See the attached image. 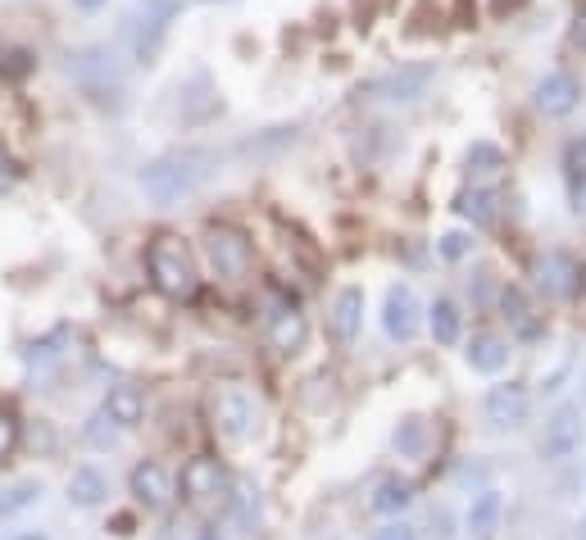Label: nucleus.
I'll use <instances>...</instances> for the list:
<instances>
[{
  "label": "nucleus",
  "instance_id": "24",
  "mask_svg": "<svg viewBox=\"0 0 586 540\" xmlns=\"http://www.w3.org/2000/svg\"><path fill=\"white\" fill-rule=\"evenodd\" d=\"M464 164H468V173H473V177L500 173V168H505V150L491 146V141H473V146H468V155H464Z\"/></svg>",
  "mask_w": 586,
  "mask_h": 540
},
{
  "label": "nucleus",
  "instance_id": "29",
  "mask_svg": "<svg viewBox=\"0 0 586 540\" xmlns=\"http://www.w3.org/2000/svg\"><path fill=\"white\" fill-rule=\"evenodd\" d=\"M500 309H505V318H514V323H523V318H527L523 291H518V286H505V295H500Z\"/></svg>",
  "mask_w": 586,
  "mask_h": 540
},
{
  "label": "nucleus",
  "instance_id": "36",
  "mask_svg": "<svg viewBox=\"0 0 586 540\" xmlns=\"http://www.w3.org/2000/svg\"><path fill=\"white\" fill-rule=\"evenodd\" d=\"M577 291H582V295H586V264H582V268H577Z\"/></svg>",
  "mask_w": 586,
  "mask_h": 540
},
{
  "label": "nucleus",
  "instance_id": "22",
  "mask_svg": "<svg viewBox=\"0 0 586 540\" xmlns=\"http://www.w3.org/2000/svg\"><path fill=\"white\" fill-rule=\"evenodd\" d=\"M455 209L468 218V223H477V227L496 223V196H491V191H464V196L455 200Z\"/></svg>",
  "mask_w": 586,
  "mask_h": 540
},
{
  "label": "nucleus",
  "instance_id": "33",
  "mask_svg": "<svg viewBox=\"0 0 586 540\" xmlns=\"http://www.w3.org/2000/svg\"><path fill=\"white\" fill-rule=\"evenodd\" d=\"M14 177H19V164H14V159L0 150V191H10V187H14Z\"/></svg>",
  "mask_w": 586,
  "mask_h": 540
},
{
  "label": "nucleus",
  "instance_id": "37",
  "mask_svg": "<svg viewBox=\"0 0 586 540\" xmlns=\"http://www.w3.org/2000/svg\"><path fill=\"white\" fill-rule=\"evenodd\" d=\"M577 540H586V513H582V522H577Z\"/></svg>",
  "mask_w": 586,
  "mask_h": 540
},
{
  "label": "nucleus",
  "instance_id": "31",
  "mask_svg": "<svg viewBox=\"0 0 586 540\" xmlns=\"http://www.w3.org/2000/svg\"><path fill=\"white\" fill-rule=\"evenodd\" d=\"M564 168H568V177H577V173H582V168H586V141H573V146H568Z\"/></svg>",
  "mask_w": 586,
  "mask_h": 540
},
{
  "label": "nucleus",
  "instance_id": "2",
  "mask_svg": "<svg viewBox=\"0 0 586 540\" xmlns=\"http://www.w3.org/2000/svg\"><path fill=\"white\" fill-rule=\"evenodd\" d=\"M146 268H150V286L159 295H169V300H191L200 286L196 277V255L187 250L182 236H155L146 250Z\"/></svg>",
  "mask_w": 586,
  "mask_h": 540
},
{
  "label": "nucleus",
  "instance_id": "8",
  "mask_svg": "<svg viewBox=\"0 0 586 540\" xmlns=\"http://www.w3.org/2000/svg\"><path fill=\"white\" fill-rule=\"evenodd\" d=\"M527 404H532V395H527L523 382H496L482 400V413H487V423L496 432H509V427L527 423Z\"/></svg>",
  "mask_w": 586,
  "mask_h": 540
},
{
  "label": "nucleus",
  "instance_id": "21",
  "mask_svg": "<svg viewBox=\"0 0 586 540\" xmlns=\"http://www.w3.org/2000/svg\"><path fill=\"white\" fill-rule=\"evenodd\" d=\"M428 327H432V341H437V345H455L464 318H459V309L450 305V300H437V305H432V314H428Z\"/></svg>",
  "mask_w": 586,
  "mask_h": 540
},
{
  "label": "nucleus",
  "instance_id": "25",
  "mask_svg": "<svg viewBox=\"0 0 586 540\" xmlns=\"http://www.w3.org/2000/svg\"><path fill=\"white\" fill-rule=\"evenodd\" d=\"M32 69H37V55H32V50H23V46L0 50V78L5 82H23Z\"/></svg>",
  "mask_w": 586,
  "mask_h": 540
},
{
  "label": "nucleus",
  "instance_id": "32",
  "mask_svg": "<svg viewBox=\"0 0 586 540\" xmlns=\"http://www.w3.org/2000/svg\"><path fill=\"white\" fill-rule=\"evenodd\" d=\"M573 182V191H568V200H573V214H586V168L577 177H568Z\"/></svg>",
  "mask_w": 586,
  "mask_h": 540
},
{
  "label": "nucleus",
  "instance_id": "19",
  "mask_svg": "<svg viewBox=\"0 0 586 540\" xmlns=\"http://www.w3.org/2000/svg\"><path fill=\"white\" fill-rule=\"evenodd\" d=\"M373 513H387V518H396V513H405L409 504H414V486L400 482V477H387V482H378V491H373Z\"/></svg>",
  "mask_w": 586,
  "mask_h": 540
},
{
  "label": "nucleus",
  "instance_id": "13",
  "mask_svg": "<svg viewBox=\"0 0 586 540\" xmlns=\"http://www.w3.org/2000/svg\"><path fill=\"white\" fill-rule=\"evenodd\" d=\"M382 327H387L391 341H409L418 332V300L409 286H391L387 305H382Z\"/></svg>",
  "mask_w": 586,
  "mask_h": 540
},
{
  "label": "nucleus",
  "instance_id": "9",
  "mask_svg": "<svg viewBox=\"0 0 586 540\" xmlns=\"http://www.w3.org/2000/svg\"><path fill=\"white\" fill-rule=\"evenodd\" d=\"M182 500L187 504H205V500H219L223 486H228V477H223L219 459H209V454H196V459L182 463Z\"/></svg>",
  "mask_w": 586,
  "mask_h": 540
},
{
  "label": "nucleus",
  "instance_id": "39",
  "mask_svg": "<svg viewBox=\"0 0 586 540\" xmlns=\"http://www.w3.org/2000/svg\"><path fill=\"white\" fill-rule=\"evenodd\" d=\"M19 540H41V536H37V531H32V536H19Z\"/></svg>",
  "mask_w": 586,
  "mask_h": 540
},
{
  "label": "nucleus",
  "instance_id": "20",
  "mask_svg": "<svg viewBox=\"0 0 586 540\" xmlns=\"http://www.w3.org/2000/svg\"><path fill=\"white\" fill-rule=\"evenodd\" d=\"M500 509H505V500H500V491H482L473 500V509H468V536H491L500 522Z\"/></svg>",
  "mask_w": 586,
  "mask_h": 540
},
{
  "label": "nucleus",
  "instance_id": "35",
  "mask_svg": "<svg viewBox=\"0 0 586 540\" xmlns=\"http://www.w3.org/2000/svg\"><path fill=\"white\" fill-rule=\"evenodd\" d=\"M73 5H78V10H87V14H96L100 5H105V0H73Z\"/></svg>",
  "mask_w": 586,
  "mask_h": 540
},
{
  "label": "nucleus",
  "instance_id": "16",
  "mask_svg": "<svg viewBox=\"0 0 586 540\" xmlns=\"http://www.w3.org/2000/svg\"><path fill=\"white\" fill-rule=\"evenodd\" d=\"M309 341V318L300 314V309H278L269 323V345L278 354H296L300 345Z\"/></svg>",
  "mask_w": 586,
  "mask_h": 540
},
{
  "label": "nucleus",
  "instance_id": "10",
  "mask_svg": "<svg viewBox=\"0 0 586 540\" xmlns=\"http://www.w3.org/2000/svg\"><path fill=\"white\" fill-rule=\"evenodd\" d=\"M128 491H132V500L146 504V509H164V504L173 500V477L164 472V463L141 459L128 477Z\"/></svg>",
  "mask_w": 586,
  "mask_h": 540
},
{
  "label": "nucleus",
  "instance_id": "23",
  "mask_svg": "<svg viewBox=\"0 0 586 540\" xmlns=\"http://www.w3.org/2000/svg\"><path fill=\"white\" fill-rule=\"evenodd\" d=\"M391 445H396L405 459H418V454L428 450V427H423V418H405V423L391 432Z\"/></svg>",
  "mask_w": 586,
  "mask_h": 540
},
{
  "label": "nucleus",
  "instance_id": "14",
  "mask_svg": "<svg viewBox=\"0 0 586 540\" xmlns=\"http://www.w3.org/2000/svg\"><path fill=\"white\" fill-rule=\"evenodd\" d=\"M464 359H468V368H473V373L496 377V373H505V364H509V341H505V336H496V332H473Z\"/></svg>",
  "mask_w": 586,
  "mask_h": 540
},
{
  "label": "nucleus",
  "instance_id": "27",
  "mask_svg": "<svg viewBox=\"0 0 586 540\" xmlns=\"http://www.w3.org/2000/svg\"><path fill=\"white\" fill-rule=\"evenodd\" d=\"M468 250H473V236L468 232H446L441 236V259H450V264H459Z\"/></svg>",
  "mask_w": 586,
  "mask_h": 540
},
{
  "label": "nucleus",
  "instance_id": "12",
  "mask_svg": "<svg viewBox=\"0 0 586 540\" xmlns=\"http://www.w3.org/2000/svg\"><path fill=\"white\" fill-rule=\"evenodd\" d=\"M537 109L546 118H564V114H573L577 109V100H582V87H577V78L573 73H546V78L537 82Z\"/></svg>",
  "mask_w": 586,
  "mask_h": 540
},
{
  "label": "nucleus",
  "instance_id": "4",
  "mask_svg": "<svg viewBox=\"0 0 586 540\" xmlns=\"http://www.w3.org/2000/svg\"><path fill=\"white\" fill-rule=\"evenodd\" d=\"M205 255H209V268H214L219 277H228V282H241V277L250 273V259H255V250H250V236L241 232V227L214 223L205 232Z\"/></svg>",
  "mask_w": 586,
  "mask_h": 540
},
{
  "label": "nucleus",
  "instance_id": "34",
  "mask_svg": "<svg viewBox=\"0 0 586 540\" xmlns=\"http://www.w3.org/2000/svg\"><path fill=\"white\" fill-rule=\"evenodd\" d=\"M573 46H582V50H586V5L577 10V19H573Z\"/></svg>",
  "mask_w": 586,
  "mask_h": 540
},
{
  "label": "nucleus",
  "instance_id": "28",
  "mask_svg": "<svg viewBox=\"0 0 586 540\" xmlns=\"http://www.w3.org/2000/svg\"><path fill=\"white\" fill-rule=\"evenodd\" d=\"M14 445H19V423H14V413L0 409V463L14 454Z\"/></svg>",
  "mask_w": 586,
  "mask_h": 540
},
{
  "label": "nucleus",
  "instance_id": "18",
  "mask_svg": "<svg viewBox=\"0 0 586 540\" xmlns=\"http://www.w3.org/2000/svg\"><path fill=\"white\" fill-rule=\"evenodd\" d=\"M105 500H110V482H105L96 468H78L69 477V504L73 509H100Z\"/></svg>",
  "mask_w": 586,
  "mask_h": 540
},
{
  "label": "nucleus",
  "instance_id": "11",
  "mask_svg": "<svg viewBox=\"0 0 586 540\" xmlns=\"http://www.w3.org/2000/svg\"><path fill=\"white\" fill-rule=\"evenodd\" d=\"M359 327H364V291H359V286H341L337 300H332V309H328L332 341L350 345L359 336Z\"/></svg>",
  "mask_w": 586,
  "mask_h": 540
},
{
  "label": "nucleus",
  "instance_id": "30",
  "mask_svg": "<svg viewBox=\"0 0 586 540\" xmlns=\"http://www.w3.org/2000/svg\"><path fill=\"white\" fill-rule=\"evenodd\" d=\"M373 540H418V531L409 522H387L382 531H373Z\"/></svg>",
  "mask_w": 586,
  "mask_h": 540
},
{
  "label": "nucleus",
  "instance_id": "1",
  "mask_svg": "<svg viewBox=\"0 0 586 540\" xmlns=\"http://www.w3.org/2000/svg\"><path fill=\"white\" fill-rule=\"evenodd\" d=\"M209 164H214V159H209L205 150H173V155H159L141 168V191H146V200H155V205H178L182 196H191V191L209 177Z\"/></svg>",
  "mask_w": 586,
  "mask_h": 540
},
{
  "label": "nucleus",
  "instance_id": "7",
  "mask_svg": "<svg viewBox=\"0 0 586 540\" xmlns=\"http://www.w3.org/2000/svg\"><path fill=\"white\" fill-rule=\"evenodd\" d=\"M432 78H437V69H432V64H405V69H391V73H382V78L364 82V87H359V96L391 100V105H409V100H418L423 91L432 87Z\"/></svg>",
  "mask_w": 586,
  "mask_h": 540
},
{
  "label": "nucleus",
  "instance_id": "40",
  "mask_svg": "<svg viewBox=\"0 0 586 540\" xmlns=\"http://www.w3.org/2000/svg\"><path fill=\"white\" fill-rule=\"evenodd\" d=\"M582 400H586V377H582Z\"/></svg>",
  "mask_w": 586,
  "mask_h": 540
},
{
  "label": "nucleus",
  "instance_id": "6",
  "mask_svg": "<svg viewBox=\"0 0 586 540\" xmlns=\"http://www.w3.org/2000/svg\"><path fill=\"white\" fill-rule=\"evenodd\" d=\"M586 441V423H582V404H559L546 418L541 432V459L546 463H568Z\"/></svg>",
  "mask_w": 586,
  "mask_h": 540
},
{
  "label": "nucleus",
  "instance_id": "26",
  "mask_svg": "<svg viewBox=\"0 0 586 540\" xmlns=\"http://www.w3.org/2000/svg\"><path fill=\"white\" fill-rule=\"evenodd\" d=\"M37 500H41V486H37V482H19V486H10V491H0V518H14V513L32 509Z\"/></svg>",
  "mask_w": 586,
  "mask_h": 540
},
{
  "label": "nucleus",
  "instance_id": "3",
  "mask_svg": "<svg viewBox=\"0 0 586 540\" xmlns=\"http://www.w3.org/2000/svg\"><path fill=\"white\" fill-rule=\"evenodd\" d=\"M209 423L223 441L246 445L264 432V404L246 391V386H214L209 391Z\"/></svg>",
  "mask_w": 586,
  "mask_h": 540
},
{
  "label": "nucleus",
  "instance_id": "17",
  "mask_svg": "<svg viewBox=\"0 0 586 540\" xmlns=\"http://www.w3.org/2000/svg\"><path fill=\"white\" fill-rule=\"evenodd\" d=\"M100 413H105L114 427H137L141 413H146V400H141L137 386L119 382V386H110V391H105V409H100Z\"/></svg>",
  "mask_w": 586,
  "mask_h": 540
},
{
  "label": "nucleus",
  "instance_id": "5",
  "mask_svg": "<svg viewBox=\"0 0 586 540\" xmlns=\"http://www.w3.org/2000/svg\"><path fill=\"white\" fill-rule=\"evenodd\" d=\"M182 14L178 0H141L137 10H132L128 19V32H132V50H137L141 64H150L159 50V41H164V32H169V23Z\"/></svg>",
  "mask_w": 586,
  "mask_h": 540
},
{
  "label": "nucleus",
  "instance_id": "38",
  "mask_svg": "<svg viewBox=\"0 0 586 540\" xmlns=\"http://www.w3.org/2000/svg\"><path fill=\"white\" fill-rule=\"evenodd\" d=\"M200 540H223V536H219V531H200Z\"/></svg>",
  "mask_w": 586,
  "mask_h": 540
},
{
  "label": "nucleus",
  "instance_id": "15",
  "mask_svg": "<svg viewBox=\"0 0 586 540\" xmlns=\"http://www.w3.org/2000/svg\"><path fill=\"white\" fill-rule=\"evenodd\" d=\"M537 286L546 295H573L577 291V264L564 250H550V255L537 259Z\"/></svg>",
  "mask_w": 586,
  "mask_h": 540
}]
</instances>
